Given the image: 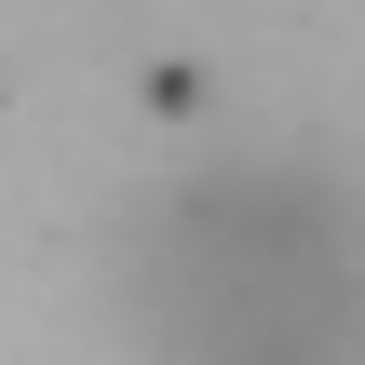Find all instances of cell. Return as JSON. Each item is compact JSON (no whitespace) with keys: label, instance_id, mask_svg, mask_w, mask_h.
<instances>
[{"label":"cell","instance_id":"1","mask_svg":"<svg viewBox=\"0 0 365 365\" xmlns=\"http://www.w3.org/2000/svg\"><path fill=\"white\" fill-rule=\"evenodd\" d=\"M122 312L149 365H365V190L312 149H230L135 203Z\"/></svg>","mask_w":365,"mask_h":365}]
</instances>
